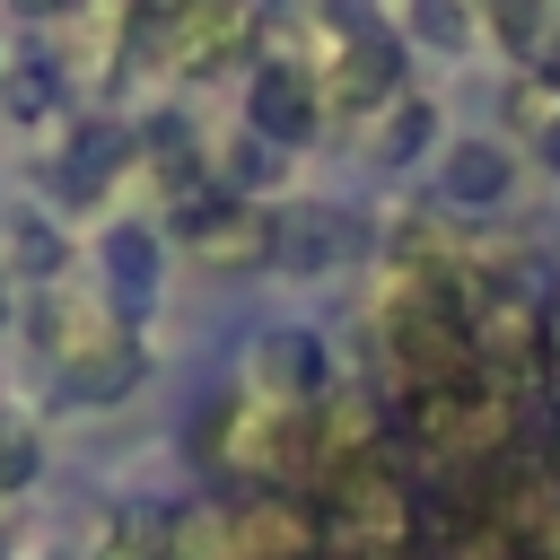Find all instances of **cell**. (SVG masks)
<instances>
[{"label": "cell", "instance_id": "cell-18", "mask_svg": "<svg viewBox=\"0 0 560 560\" xmlns=\"http://www.w3.org/2000/svg\"><path fill=\"white\" fill-rule=\"evenodd\" d=\"M192 0H131V26H175Z\"/></svg>", "mask_w": 560, "mask_h": 560}, {"label": "cell", "instance_id": "cell-2", "mask_svg": "<svg viewBox=\"0 0 560 560\" xmlns=\"http://www.w3.org/2000/svg\"><path fill=\"white\" fill-rule=\"evenodd\" d=\"M262 228H271V271L280 280H332L350 262V219L315 192H289V201H262Z\"/></svg>", "mask_w": 560, "mask_h": 560}, {"label": "cell", "instance_id": "cell-11", "mask_svg": "<svg viewBox=\"0 0 560 560\" xmlns=\"http://www.w3.org/2000/svg\"><path fill=\"white\" fill-rule=\"evenodd\" d=\"M166 560H236V516L210 508V499L175 508L166 516Z\"/></svg>", "mask_w": 560, "mask_h": 560}, {"label": "cell", "instance_id": "cell-14", "mask_svg": "<svg viewBox=\"0 0 560 560\" xmlns=\"http://www.w3.org/2000/svg\"><path fill=\"white\" fill-rule=\"evenodd\" d=\"M35 472H44V438H35L18 411H0V499L35 490Z\"/></svg>", "mask_w": 560, "mask_h": 560}, {"label": "cell", "instance_id": "cell-12", "mask_svg": "<svg viewBox=\"0 0 560 560\" xmlns=\"http://www.w3.org/2000/svg\"><path fill=\"white\" fill-rule=\"evenodd\" d=\"M481 26H490L516 61H534V52H542V35L560 26V9H551V0H481Z\"/></svg>", "mask_w": 560, "mask_h": 560}, {"label": "cell", "instance_id": "cell-20", "mask_svg": "<svg viewBox=\"0 0 560 560\" xmlns=\"http://www.w3.org/2000/svg\"><path fill=\"white\" fill-rule=\"evenodd\" d=\"M18 18H61V9H79V0H9Z\"/></svg>", "mask_w": 560, "mask_h": 560}, {"label": "cell", "instance_id": "cell-4", "mask_svg": "<svg viewBox=\"0 0 560 560\" xmlns=\"http://www.w3.org/2000/svg\"><path fill=\"white\" fill-rule=\"evenodd\" d=\"M245 394H262V402H280V411H306V402H324V394H332V350H324L306 324H280V332H262V341H254Z\"/></svg>", "mask_w": 560, "mask_h": 560}, {"label": "cell", "instance_id": "cell-16", "mask_svg": "<svg viewBox=\"0 0 560 560\" xmlns=\"http://www.w3.org/2000/svg\"><path fill=\"white\" fill-rule=\"evenodd\" d=\"M411 35L438 44V52H464L472 44V18H464V0H411Z\"/></svg>", "mask_w": 560, "mask_h": 560}, {"label": "cell", "instance_id": "cell-3", "mask_svg": "<svg viewBox=\"0 0 560 560\" xmlns=\"http://www.w3.org/2000/svg\"><path fill=\"white\" fill-rule=\"evenodd\" d=\"M236 560H324V508L315 490H245L228 499Z\"/></svg>", "mask_w": 560, "mask_h": 560}, {"label": "cell", "instance_id": "cell-9", "mask_svg": "<svg viewBox=\"0 0 560 560\" xmlns=\"http://www.w3.org/2000/svg\"><path fill=\"white\" fill-rule=\"evenodd\" d=\"M508 184H516V158H508V140H455L446 149V166H438V192L455 201V210H490V201H508Z\"/></svg>", "mask_w": 560, "mask_h": 560}, {"label": "cell", "instance_id": "cell-19", "mask_svg": "<svg viewBox=\"0 0 560 560\" xmlns=\"http://www.w3.org/2000/svg\"><path fill=\"white\" fill-rule=\"evenodd\" d=\"M534 79H542V88H560V26L542 35V52H534Z\"/></svg>", "mask_w": 560, "mask_h": 560}, {"label": "cell", "instance_id": "cell-17", "mask_svg": "<svg viewBox=\"0 0 560 560\" xmlns=\"http://www.w3.org/2000/svg\"><path fill=\"white\" fill-rule=\"evenodd\" d=\"M560 122V88H542V79H525L516 96H508V131H525V140H542Z\"/></svg>", "mask_w": 560, "mask_h": 560}, {"label": "cell", "instance_id": "cell-5", "mask_svg": "<svg viewBox=\"0 0 560 560\" xmlns=\"http://www.w3.org/2000/svg\"><path fill=\"white\" fill-rule=\"evenodd\" d=\"M96 271H105V315H114V324L158 306V236H149L140 219H114V228L96 236Z\"/></svg>", "mask_w": 560, "mask_h": 560}, {"label": "cell", "instance_id": "cell-7", "mask_svg": "<svg viewBox=\"0 0 560 560\" xmlns=\"http://www.w3.org/2000/svg\"><path fill=\"white\" fill-rule=\"evenodd\" d=\"M122 166H131V131H122V122H79V131H70V149L52 158V184H61V201H70V210H88Z\"/></svg>", "mask_w": 560, "mask_h": 560}, {"label": "cell", "instance_id": "cell-13", "mask_svg": "<svg viewBox=\"0 0 560 560\" xmlns=\"http://www.w3.org/2000/svg\"><path fill=\"white\" fill-rule=\"evenodd\" d=\"M61 61H18V70H0V105L18 114V122H44L52 105H61Z\"/></svg>", "mask_w": 560, "mask_h": 560}, {"label": "cell", "instance_id": "cell-6", "mask_svg": "<svg viewBox=\"0 0 560 560\" xmlns=\"http://www.w3.org/2000/svg\"><path fill=\"white\" fill-rule=\"evenodd\" d=\"M140 376H149V350H140L131 324H105L88 350L61 359V394H70V402H122Z\"/></svg>", "mask_w": 560, "mask_h": 560}, {"label": "cell", "instance_id": "cell-15", "mask_svg": "<svg viewBox=\"0 0 560 560\" xmlns=\"http://www.w3.org/2000/svg\"><path fill=\"white\" fill-rule=\"evenodd\" d=\"M429 131H438V105L402 88V96H394V114H385V140H376V158H385V166H402V158H411Z\"/></svg>", "mask_w": 560, "mask_h": 560}, {"label": "cell", "instance_id": "cell-1", "mask_svg": "<svg viewBox=\"0 0 560 560\" xmlns=\"http://www.w3.org/2000/svg\"><path fill=\"white\" fill-rule=\"evenodd\" d=\"M315 122H324V79H315V61H289V52L254 61V79H245V131L271 140V149H306Z\"/></svg>", "mask_w": 560, "mask_h": 560}, {"label": "cell", "instance_id": "cell-21", "mask_svg": "<svg viewBox=\"0 0 560 560\" xmlns=\"http://www.w3.org/2000/svg\"><path fill=\"white\" fill-rule=\"evenodd\" d=\"M542 166H551V175H560V122H551V131H542Z\"/></svg>", "mask_w": 560, "mask_h": 560}, {"label": "cell", "instance_id": "cell-10", "mask_svg": "<svg viewBox=\"0 0 560 560\" xmlns=\"http://www.w3.org/2000/svg\"><path fill=\"white\" fill-rule=\"evenodd\" d=\"M166 516H175V508H140V499L105 508V525H96L88 560H166Z\"/></svg>", "mask_w": 560, "mask_h": 560}, {"label": "cell", "instance_id": "cell-8", "mask_svg": "<svg viewBox=\"0 0 560 560\" xmlns=\"http://www.w3.org/2000/svg\"><path fill=\"white\" fill-rule=\"evenodd\" d=\"M70 271V236L44 219V210H0V280H35V289H52Z\"/></svg>", "mask_w": 560, "mask_h": 560}]
</instances>
